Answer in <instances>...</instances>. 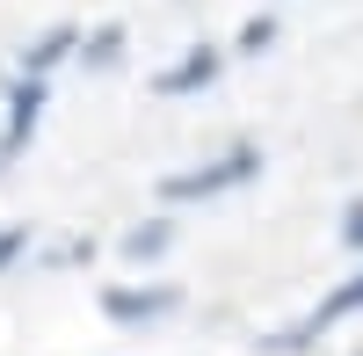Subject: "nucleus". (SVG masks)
<instances>
[{"label":"nucleus","instance_id":"f257e3e1","mask_svg":"<svg viewBox=\"0 0 363 356\" xmlns=\"http://www.w3.org/2000/svg\"><path fill=\"white\" fill-rule=\"evenodd\" d=\"M262 174V145H225V153H211V160H196V167H174V174H160V196L167 204H211V196H225V189H247Z\"/></svg>","mask_w":363,"mask_h":356},{"label":"nucleus","instance_id":"f03ea898","mask_svg":"<svg viewBox=\"0 0 363 356\" xmlns=\"http://www.w3.org/2000/svg\"><path fill=\"white\" fill-rule=\"evenodd\" d=\"M356 313H363V262H356V269H349L335 291H320V299H313L306 313H298L291 328L262 335V349H277V356H298V349H313L327 328H342V320H356Z\"/></svg>","mask_w":363,"mask_h":356},{"label":"nucleus","instance_id":"7ed1b4c3","mask_svg":"<svg viewBox=\"0 0 363 356\" xmlns=\"http://www.w3.org/2000/svg\"><path fill=\"white\" fill-rule=\"evenodd\" d=\"M102 313L116 320V328L167 320V313H182V284H109V291H102Z\"/></svg>","mask_w":363,"mask_h":356},{"label":"nucleus","instance_id":"20e7f679","mask_svg":"<svg viewBox=\"0 0 363 356\" xmlns=\"http://www.w3.org/2000/svg\"><path fill=\"white\" fill-rule=\"evenodd\" d=\"M218 73H225V51L218 44H189L182 58H167L153 73V95H196V87H211Z\"/></svg>","mask_w":363,"mask_h":356},{"label":"nucleus","instance_id":"39448f33","mask_svg":"<svg viewBox=\"0 0 363 356\" xmlns=\"http://www.w3.org/2000/svg\"><path fill=\"white\" fill-rule=\"evenodd\" d=\"M73 51H80V22H51L37 44H22V80H51Z\"/></svg>","mask_w":363,"mask_h":356},{"label":"nucleus","instance_id":"423d86ee","mask_svg":"<svg viewBox=\"0 0 363 356\" xmlns=\"http://www.w3.org/2000/svg\"><path fill=\"white\" fill-rule=\"evenodd\" d=\"M44 95H51V87L44 80H8V145H22L29 131H37V116H44Z\"/></svg>","mask_w":363,"mask_h":356},{"label":"nucleus","instance_id":"0eeeda50","mask_svg":"<svg viewBox=\"0 0 363 356\" xmlns=\"http://www.w3.org/2000/svg\"><path fill=\"white\" fill-rule=\"evenodd\" d=\"M80 58L95 73H109L116 58H124V22H102V29H80Z\"/></svg>","mask_w":363,"mask_h":356},{"label":"nucleus","instance_id":"6e6552de","mask_svg":"<svg viewBox=\"0 0 363 356\" xmlns=\"http://www.w3.org/2000/svg\"><path fill=\"white\" fill-rule=\"evenodd\" d=\"M167 240H174V226H167V218H145V226L124 233V255H131V262H153V255H167Z\"/></svg>","mask_w":363,"mask_h":356},{"label":"nucleus","instance_id":"1a4fd4ad","mask_svg":"<svg viewBox=\"0 0 363 356\" xmlns=\"http://www.w3.org/2000/svg\"><path fill=\"white\" fill-rule=\"evenodd\" d=\"M269 44H277V15H247V22H240V44H233V51H247V58H262Z\"/></svg>","mask_w":363,"mask_h":356},{"label":"nucleus","instance_id":"9d476101","mask_svg":"<svg viewBox=\"0 0 363 356\" xmlns=\"http://www.w3.org/2000/svg\"><path fill=\"white\" fill-rule=\"evenodd\" d=\"M342 240L363 255V196H356V204H342Z\"/></svg>","mask_w":363,"mask_h":356},{"label":"nucleus","instance_id":"9b49d317","mask_svg":"<svg viewBox=\"0 0 363 356\" xmlns=\"http://www.w3.org/2000/svg\"><path fill=\"white\" fill-rule=\"evenodd\" d=\"M29 247V226H0V262H15Z\"/></svg>","mask_w":363,"mask_h":356},{"label":"nucleus","instance_id":"f8f14e48","mask_svg":"<svg viewBox=\"0 0 363 356\" xmlns=\"http://www.w3.org/2000/svg\"><path fill=\"white\" fill-rule=\"evenodd\" d=\"M0 153H8V145H0Z\"/></svg>","mask_w":363,"mask_h":356}]
</instances>
